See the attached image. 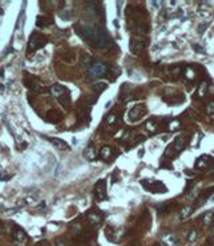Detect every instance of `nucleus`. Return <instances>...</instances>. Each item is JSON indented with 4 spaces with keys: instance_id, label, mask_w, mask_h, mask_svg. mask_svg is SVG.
<instances>
[{
    "instance_id": "1",
    "label": "nucleus",
    "mask_w": 214,
    "mask_h": 246,
    "mask_svg": "<svg viewBox=\"0 0 214 246\" xmlns=\"http://www.w3.org/2000/svg\"><path fill=\"white\" fill-rule=\"evenodd\" d=\"M76 32L87 40L90 44L99 48H103L108 44V35L103 28L95 27H76Z\"/></svg>"
},
{
    "instance_id": "2",
    "label": "nucleus",
    "mask_w": 214,
    "mask_h": 246,
    "mask_svg": "<svg viewBox=\"0 0 214 246\" xmlns=\"http://www.w3.org/2000/svg\"><path fill=\"white\" fill-rule=\"evenodd\" d=\"M139 183L145 187V190H147V191H150V193H155L157 194V193H166L167 191L166 186L162 182H159V181L141 179V182H139Z\"/></svg>"
},
{
    "instance_id": "3",
    "label": "nucleus",
    "mask_w": 214,
    "mask_h": 246,
    "mask_svg": "<svg viewBox=\"0 0 214 246\" xmlns=\"http://www.w3.org/2000/svg\"><path fill=\"white\" fill-rule=\"evenodd\" d=\"M47 43V38L44 36L43 34H40V32H32L31 34V38H29V42H28V51L29 52H34V51H36V50H39V48H42L44 44Z\"/></svg>"
},
{
    "instance_id": "4",
    "label": "nucleus",
    "mask_w": 214,
    "mask_h": 246,
    "mask_svg": "<svg viewBox=\"0 0 214 246\" xmlns=\"http://www.w3.org/2000/svg\"><path fill=\"white\" fill-rule=\"evenodd\" d=\"M107 70H108L107 66L103 62H97L88 68V76H90L91 79H99V78H102V76L106 75Z\"/></svg>"
},
{
    "instance_id": "5",
    "label": "nucleus",
    "mask_w": 214,
    "mask_h": 246,
    "mask_svg": "<svg viewBox=\"0 0 214 246\" xmlns=\"http://www.w3.org/2000/svg\"><path fill=\"white\" fill-rule=\"evenodd\" d=\"M12 237L15 239V245L18 246H24L27 243V234L23 229L20 228H15L12 232Z\"/></svg>"
},
{
    "instance_id": "6",
    "label": "nucleus",
    "mask_w": 214,
    "mask_h": 246,
    "mask_svg": "<svg viewBox=\"0 0 214 246\" xmlns=\"http://www.w3.org/2000/svg\"><path fill=\"white\" fill-rule=\"evenodd\" d=\"M95 197L98 201L107 199V191H106V181L101 179L95 185Z\"/></svg>"
},
{
    "instance_id": "7",
    "label": "nucleus",
    "mask_w": 214,
    "mask_h": 246,
    "mask_svg": "<svg viewBox=\"0 0 214 246\" xmlns=\"http://www.w3.org/2000/svg\"><path fill=\"white\" fill-rule=\"evenodd\" d=\"M50 94H51L54 98L60 99L62 97H64V95L68 94V90L66 87L60 86V84H54V86L50 87Z\"/></svg>"
},
{
    "instance_id": "8",
    "label": "nucleus",
    "mask_w": 214,
    "mask_h": 246,
    "mask_svg": "<svg viewBox=\"0 0 214 246\" xmlns=\"http://www.w3.org/2000/svg\"><path fill=\"white\" fill-rule=\"evenodd\" d=\"M162 242L165 246H177L178 245V237L174 233H166L162 237Z\"/></svg>"
},
{
    "instance_id": "9",
    "label": "nucleus",
    "mask_w": 214,
    "mask_h": 246,
    "mask_svg": "<svg viewBox=\"0 0 214 246\" xmlns=\"http://www.w3.org/2000/svg\"><path fill=\"white\" fill-rule=\"evenodd\" d=\"M213 163H214V160H213V158H211V157H209V155H202L201 158H198V159H197L196 166H197L198 169H205V167L211 166Z\"/></svg>"
},
{
    "instance_id": "10",
    "label": "nucleus",
    "mask_w": 214,
    "mask_h": 246,
    "mask_svg": "<svg viewBox=\"0 0 214 246\" xmlns=\"http://www.w3.org/2000/svg\"><path fill=\"white\" fill-rule=\"evenodd\" d=\"M143 47H145V44H143L141 40H138V39H133L131 42H130V51H131L134 55L141 54V51L143 50Z\"/></svg>"
},
{
    "instance_id": "11",
    "label": "nucleus",
    "mask_w": 214,
    "mask_h": 246,
    "mask_svg": "<svg viewBox=\"0 0 214 246\" xmlns=\"http://www.w3.org/2000/svg\"><path fill=\"white\" fill-rule=\"evenodd\" d=\"M26 86H27L29 90H32V91L38 92V94H40V92L43 91L42 84L39 83V82H35V80H26Z\"/></svg>"
},
{
    "instance_id": "12",
    "label": "nucleus",
    "mask_w": 214,
    "mask_h": 246,
    "mask_svg": "<svg viewBox=\"0 0 214 246\" xmlns=\"http://www.w3.org/2000/svg\"><path fill=\"white\" fill-rule=\"evenodd\" d=\"M47 139H48L50 142H51L56 149H59V150H67V149H68V144L64 142V140L59 139V138H47Z\"/></svg>"
},
{
    "instance_id": "13",
    "label": "nucleus",
    "mask_w": 214,
    "mask_h": 246,
    "mask_svg": "<svg viewBox=\"0 0 214 246\" xmlns=\"http://www.w3.org/2000/svg\"><path fill=\"white\" fill-rule=\"evenodd\" d=\"M174 150H175L177 153H180V151H182L183 149H185V139H183L181 135H178V137L174 139Z\"/></svg>"
},
{
    "instance_id": "14",
    "label": "nucleus",
    "mask_w": 214,
    "mask_h": 246,
    "mask_svg": "<svg viewBox=\"0 0 214 246\" xmlns=\"http://www.w3.org/2000/svg\"><path fill=\"white\" fill-rule=\"evenodd\" d=\"M47 119L50 122H59V120L62 119V115H60V113H58L56 110H52V111H50L47 114Z\"/></svg>"
},
{
    "instance_id": "15",
    "label": "nucleus",
    "mask_w": 214,
    "mask_h": 246,
    "mask_svg": "<svg viewBox=\"0 0 214 246\" xmlns=\"http://www.w3.org/2000/svg\"><path fill=\"white\" fill-rule=\"evenodd\" d=\"M84 158L86 159H88V160H94L95 159V157H97V153H95V150H94L92 147H87L86 150H84Z\"/></svg>"
},
{
    "instance_id": "16",
    "label": "nucleus",
    "mask_w": 214,
    "mask_h": 246,
    "mask_svg": "<svg viewBox=\"0 0 214 246\" xmlns=\"http://www.w3.org/2000/svg\"><path fill=\"white\" fill-rule=\"evenodd\" d=\"M87 218H88V221H90V223L94 225V226H97V225L101 223V217L95 213H90L87 215Z\"/></svg>"
},
{
    "instance_id": "17",
    "label": "nucleus",
    "mask_w": 214,
    "mask_h": 246,
    "mask_svg": "<svg viewBox=\"0 0 214 246\" xmlns=\"http://www.w3.org/2000/svg\"><path fill=\"white\" fill-rule=\"evenodd\" d=\"M214 213L213 212H207L205 215H203V223L206 225V226H210V225L214 222Z\"/></svg>"
},
{
    "instance_id": "18",
    "label": "nucleus",
    "mask_w": 214,
    "mask_h": 246,
    "mask_svg": "<svg viewBox=\"0 0 214 246\" xmlns=\"http://www.w3.org/2000/svg\"><path fill=\"white\" fill-rule=\"evenodd\" d=\"M193 213V207L191 206H186V207H183L182 210H181V213H180V218L183 221V219H186L189 215H190Z\"/></svg>"
},
{
    "instance_id": "19",
    "label": "nucleus",
    "mask_w": 214,
    "mask_h": 246,
    "mask_svg": "<svg viewBox=\"0 0 214 246\" xmlns=\"http://www.w3.org/2000/svg\"><path fill=\"white\" fill-rule=\"evenodd\" d=\"M106 88H107V83H103V82H98L95 84H92V90L95 92H99V94H101L102 91H104Z\"/></svg>"
},
{
    "instance_id": "20",
    "label": "nucleus",
    "mask_w": 214,
    "mask_h": 246,
    "mask_svg": "<svg viewBox=\"0 0 214 246\" xmlns=\"http://www.w3.org/2000/svg\"><path fill=\"white\" fill-rule=\"evenodd\" d=\"M111 154H112V151H111V149L108 147V146H103L101 149V157L103 159H108V158L111 157Z\"/></svg>"
},
{
    "instance_id": "21",
    "label": "nucleus",
    "mask_w": 214,
    "mask_h": 246,
    "mask_svg": "<svg viewBox=\"0 0 214 246\" xmlns=\"http://www.w3.org/2000/svg\"><path fill=\"white\" fill-rule=\"evenodd\" d=\"M52 22H51V20H47L46 18H44V16H39L38 18V22H36V24H38V27H44V26H48V24H51Z\"/></svg>"
},
{
    "instance_id": "22",
    "label": "nucleus",
    "mask_w": 214,
    "mask_h": 246,
    "mask_svg": "<svg viewBox=\"0 0 214 246\" xmlns=\"http://www.w3.org/2000/svg\"><path fill=\"white\" fill-rule=\"evenodd\" d=\"M145 127L149 130V131H157V124L154 123V122H151V120H149V122H146Z\"/></svg>"
},
{
    "instance_id": "23",
    "label": "nucleus",
    "mask_w": 214,
    "mask_h": 246,
    "mask_svg": "<svg viewBox=\"0 0 214 246\" xmlns=\"http://www.w3.org/2000/svg\"><path fill=\"white\" fill-rule=\"evenodd\" d=\"M169 128H170L171 131H174V130H180L181 128V123L178 122V120H173V122H170V126H169Z\"/></svg>"
},
{
    "instance_id": "24",
    "label": "nucleus",
    "mask_w": 214,
    "mask_h": 246,
    "mask_svg": "<svg viewBox=\"0 0 214 246\" xmlns=\"http://www.w3.org/2000/svg\"><path fill=\"white\" fill-rule=\"evenodd\" d=\"M197 237H198V233L196 232V230H191L190 235H189V242H194V241L197 239Z\"/></svg>"
},
{
    "instance_id": "25",
    "label": "nucleus",
    "mask_w": 214,
    "mask_h": 246,
    "mask_svg": "<svg viewBox=\"0 0 214 246\" xmlns=\"http://www.w3.org/2000/svg\"><path fill=\"white\" fill-rule=\"evenodd\" d=\"M115 119H117L115 114H110V115H107V118H106V122L111 124V123H114V122H115Z\"/></svg>"
},
{
    "instance_id": "26",
    "label": "nucleus",
    "mask_w": 214,
    "mask_h": 246,
    "mask_svg": "<svg viewBox=\"0 0 214 246\" xmlns=\"http://www.w3.org/2000/svg\"><path fill=\"white\" fill-rule=\"evenodd\" d=\"M206 110H207L209 114H214V102H210V103H209Z\"/></svg>"
},
{
    "instance_id": "27",
    "label": "nucleus",
    "mask_w": 214,
    "mask_h": 246,
    "mask_svg": "<svg viewBox=\"0 0 214 246\" xmlns=\"http://www.w3.org/2000/svg\"><path fill=\"white\" fill-rule=\"evenodd\" d=\"M90 62H91L90 55H83V64H88Z\"/></svg>"
},
{
    "instance_id": "28",
    "label": "nucleus",
    "mask_w": 214,
    "mask_h": 246,
    "mask_svg": "<svg viewBox=\"0 0 214 246\" xmlns=\"http://www.w3.org/2000/svg\"><path fill=\"white\" fill-rule=\"evenodd\" d=\"M205 88H206V84L203 83L202 87L200 88V91H198V95H200V97H203V95H205Z\"/></svg>"
},
{
    "instance_id": "29",
    "label": "nucleus",
    "mask_w": 214,
    "mask_h": 246,
    "mask_svg": "<svg viewBox=\"0 0 214 246\" xmlns=\"http://www.w3.org/2000/svg\"><path fill=\"white\" fill-rule=\"evenodd\" d=\"M86 100H87V102L90 103V104H94V103L97 102V98H94V97H86Z\"/></svg>"
},
{
    "instance_id": "30",
    "label": "nucleus",
    "mask_w": 214,
    "mask_h": 246,
    "mask_svg": "<svg viewBox=\"0 0 214 246\" xmlns=\"http://www.w3.org/2000/svg\"><path fill=\"white\" fill-rule=\"evenodd\" d=\"M8 178H9V177H8V175H6V174H3V173H2V174H0V179H2V181H4V179H8Z\"/></svg>"
},
{
    "instance_id": "31",
    "label": "nucleus",
    "mask_w": 214,
    "mask_h": 246,
    "mask_svg": "<svg viewBox=\"0 0 214 246\" xmlns=\"http://www.w3.org/2000/svg\"><path fill=\"white\" fill-rule=\"evenodd\" d=\"M38 246H50V243L47 242V241H43V242H42V243H39Z\"/></svg>"
},
{
    "instance_id": "32",
    "label": "nucleus",
    "mask_w": 214,
    "mask_h": 246,
    "mask_svg": "<svg viewBox=\"0 0 214 246\" xmlns=\"http://www.w3.org/2000/svg\"><path fill=\"white\" fill-rule=\"evenodd\" d=\"M56 246H64V243H63V242H58Z\"/></svg>"
},
{
    "instance_id": "33",
    "label": "nucleus",
    "mask_w": 214,
    "mask_h": 246,
    "mask_svg": "<svg viewBox=\"0 0 214 246\" xmlns=\"http://www.w3.org/2000/svg\"><path fill=\"white\" fill-rule=\"evenodd\" d=\"M213 242H214V238H213Z\"/></svg>"
}]
</instances>
